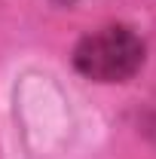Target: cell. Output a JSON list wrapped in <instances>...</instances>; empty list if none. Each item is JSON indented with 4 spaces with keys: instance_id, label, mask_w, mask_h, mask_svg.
Returning a JSON list of instances; mask_svg holds the SVG:
<instances>
[{
    "instance_id": "6da1fadb",
    "label": "cell",
    "mask_w": 156,
    "mask_h": 159,
    "mask_svg": "<svg viewBox=\"0 0 156 159\" xmlns=\"http://www.w3.org/2000/svg\"><path fill=\"white\" fill-rule=\"evenodd\" d=\"M144 61V43L119 25L98 28L77 43L74 64L80 74L98 83H122L135 74Z\"/></svg>"
}]
</instances>
